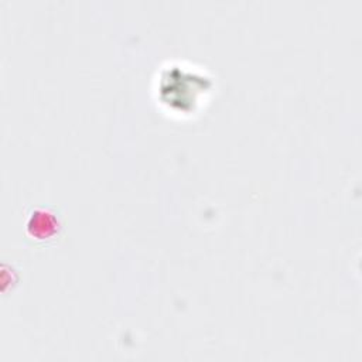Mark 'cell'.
I'll return each instance as SVG.
<instances>
[{
	"mask_svg": "<svg viewBox=\"0 0 362 362\" xmlns=\"http://www.w3.org/2000/svg\"><path fill=\"white\" fill-rule=\"evenodd\" d=\"M214 89V76L205 68L180 59L164 62L153 82L157 106L175 119H189L199 113Z\"/></svg>",
	"mask_w": 362,
	"mask_h": 362,
	"instance_id": "cell-1",
	"label": "cell"
}]
</instances>
